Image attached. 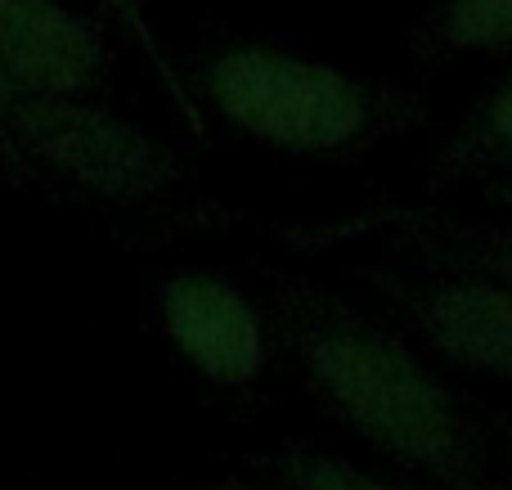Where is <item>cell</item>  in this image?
Returning <instances> with one entry per match:
<instances>
[{"mask_svg": "<svg viewBox=\"0 0 512 490\" xmlns=\"http://www.w3.org/2000/svg\"><path fill=\"white\" fill-rule=\"evenodd\" d=\"M0 149L108 203H144L180 180L176 153L95 104L0 81Z\"/></svg>", "mask_w": 512, "mask_h": 490, "instance_id": "obj_3", "label": "cell"}, {"mask_svg": "<svg viewBox=\"0 0 512 490\" xmlns=\"http://www.w3.org/2000/svg\"><path fill=\"white\" fill-rule=\"evenodd\" d=\"M212 490H292V486H283L279 477H274V482H248V477H225V482H216Z\"/></svg>", "mask_w": 512, "mask_h": 490, "instance_id": "obj_12", "label": "cell"}, {"mask_svg": "<svg viewBox=\"0 0 512 490\" xmlns=\"http://www.w3.org/2000/svg\"><path fill=\"white\" fill-rule=\"evenodd\" d=\"M117 5V14H122V23L131 27V36L144 45V54H149V63L158 68V77H162V86H167V95L176 99L180 108L189 113V122L194 126H203L198 122V108H194V99H189V90H185V77H180L176 68H171V59L162 54V45H158V32H153V23H149V14H144V0H113Z\"/></svg>", "mask_w": 512, "mask_h": 490, "instance_id": "obj_11", "label": "cell"}, {"mask_svg": "<svg viewBox=\"0 0 512 490\" xmlns=\"http://www.w3.org/2000/svg\"><path fill=\"white\" fill-rule=\"evenodd\" d=\"M158 329L203 383L221 392L252 387L270 365V329L234 279L180 270L158 288Z\"/></svg>", "mask_w": 512, "mask_h": 490, "instance_id": "obj_5", "label": "cell"}, {"mask_svg": "<svg viewBox=\"0 0 512 490\" xmlns=\"http://www.w3.org/2000/svg\"><path fill=\"white\" fill-rule=\"evenodd\" d=\"M108 41L95 18L63 0H0V81L54 95H95Z\"/></svg>", "mask_w": 512, "mask_h": 490, "instance_id": "obj_6", "label": "cell"}, {"mask_svg": "<svg viewBox=\"0 0 512 490\" xmlns=\"http://www.w3.org/2000/svg\"><path fill=\"white\" fill-rule=\"evenodd\" d=\"M418 230V248L427 252L432 270H481V275L512 279V225H427L409 221Z\"/></svg>", "mask_w": 512, "mask_h": 490, "instance_id": "obj_9", "label": "cell"}, {"mask_svg": "<svg viewBox=\"0 0 512 490\" xmlns=\"http://www.w3.org/2000/svg\"><path fill=\"white\" fill-rule=\"evenodd\" d=\"M378 288L405 311L436 356L512 387V279L481 270H436L378 275Z\"/></svg>", "mask_w": 512, "mask_h": 490, "instance_id": "obj_4", "label": "cell"}, {"mask_svg": "<svg viewBox=\"0 0 512 490\" xmlns=\"http://www.w3.org/2000/svg\"><path fill=\"white\" fill-rule=\"evenodd\" d=\"M185 90L239 135L301 158L369 149L423 122V104L405 90L274 41H225L198 54Z\"/></svg>", "mask_w": 512, "mask_h": 490, "instance_id": "obj_2", "label": "cell"}, {"mask_svg": "<svg viewBox=\"0 0 512 490\" xmlns=\"http://www.w3.org/2000/svg\"><path fill=\"white\" fill-rule=\"evenodd\" d=\"M261 464L292 490H414V486L387 482L378 473H364L351 459L328 455V450H315V446H283L274 455H265Z\"/></svg>", "mask_w": 512, "mask_h": 490, "instance_id": "obj_10", "label": "cell"}, {"mask_svg": "<svg viewBox=\"0 0 512 490\" xmlns=\"http://www.w3.org/2000/svg\"><path fill=\"white\" fill-rule=\"evenodd\" d=\"M441 180H512V68L436 153Z\"/></svg>", "mask_w": 512, "mask_h": 490, "instance_id": "obj_7", "label": "cell"}, {"mask_svg": "<svg viewBox=\"0 0 512 490\" xmlns=\"http://www.w3.org/2000/svg\"><path fill=\"white\" fill-rule=\"evenodd\" d=\"M274 320L310 396L346 432L445 490H481L486 437L396 329L306 279L274 288Z\"/></svg>", "mask_w": 512, "mask_h": 490, "instance_id": "obj_1", "label": "cell"}, {"mask_svg": "<svg viewBox=\"0 0 512 490\" xmlns=\"http://www.w3.org/2000/svg\"><path fill=\"white\" fill-rule=\"evenodd\" d=\"M499 50H512V0H436L414 27V54L423 63Z\"/></svg>", "mask_w": 512, "mask_h": 490, "instance_id": "obj_8", "label": "cell"}, {"mask_svg": "<svg viewBox=\"0 0 512 490\" xmlns=\"http://www.w3.org/2000/svg\"><path fill=\"white\" fill-rule=\"evenodd\" d=\"M499 490H512V468H508V477H504V482H499Z\"/></svg>", "mask_w": 512, "mask_h": 490, "instance_id": "obj_13", "label": "cell"}]
</instances>
